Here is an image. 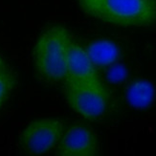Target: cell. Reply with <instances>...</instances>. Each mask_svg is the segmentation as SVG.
<instances>
[{"label":"cell","instance_id":"1","mask_svg":"<svg viewBox=\"0 0 156 156\" xmlns=\"http://www.w3.org/2000/svg\"><path fill=\"white\" fill-rule=\"evenodd\" d=\"M86 15L121 27L156 23V0H78Z\"/></svg>","mask_w":156,"mask_h":156},{"label":"cell","instance_id":"2","mask_svg":"<svg viewBox=\"0 0 156 156\" xmlns=\"http://www.w3.org/2000/svg\"><path fill=\"white\" fill-rule=\"evenodd\" d=\"M72 40L62 26L45 30L34 48V63L38 77L46 83H58L66 79L67 60Z\"/></svg>","mask_w":156,"mask_h":156},{"label":"cell","instance_id":"3","mask_svg":"<svg viewBox=\"0 0 156 156\" xmlns=\"http://www.w3.org/2000/svg\"><path fill=\"white\" fill-rule=\"evenodd\" d=\"M66 99L74 111L88 120L101 117L108 101L107 92L101 80L67 83Z\"/></svg>","mask_w":156,"mask_h":156},{"label":"cell","instance_id":"4","mask_svg":"<svg viewBox=\"0 0 156 156\" xmlns=\"http://www.w3.org/2000/svg\"><path fill=\"white\" fill-rule=\"evenodd\" d=\"M63 131L62 122L55 118L34 121L23 130L20 137V147L32 156L44 154L55 146Z\"/></svg>","mask_w":156,"mask_h":156},{"label":"cell","instance_id":"5","mask_svg":"<svg viewBox=\"0 0 156 156\" xmlns=\"http://www.w3.org/2000/svg\"><path fill=\"white\" fill-rule=\"evenodd\" d=\"M98 140L93 129L85 124L72 125L59 142L58 156H97Z\"/></svg>","mask_w":156,"mask_h":156},{"label":"cell","instance_id":"6","mask_svg":"<svg viewBox=\"0 0 156 156\" xmlns=\"http://www.w3.org/2000/svg\"><path fill=\"white\" fill-rule=\"evenodd\" d=\"M67 83L99 81L100 79L85 49L71 42L67 60Z\"/></svg>","mask_w":156,"mask_h":156},{"label":"cell","instance_id":"7","mask_svg":"<svg viewBox=\"0 0 156 156\" xmlns=\"http://www.w3.org/2000/svg\"><path fill=\"white\" fill-rule=\"evenodd\" d=\"M155 89L148 80H141L132 83L126 92V99L129 105L136 109H146L154 100Z\"/></svg>","mask_w":156,"mask_h":156},{"label":"cell","instance_id":"8","mask_svg":"<svg viewBox=\"0 0 156 156\" xmlns=\"http://www.w3.org/2000/svg\"><path fill=\"white\" fill-rule=\"evenodd\" d=\"M93 64L108 65L113 63L118 58V49L109 40H97L85 49Z\"/></svg>","mask_w":156,"mask_h":156},{"label":"cell","instance_id":"9","mask_svg":"<svg viewBox=\"0 0 156 156\" xmlns=\"http://www.w3.org/2000/svg\"><path fill=\"white\" fill-rule=\"evenodd\" d=\"M13 86V78L8 69L0 71V105H1L9 95Z\"/></svg>","mask_w":156,"mask_h":156},{"label":"cell","instance_id":"10","mask_svg":"<svg viewBox=\"0 0 156 156\" xmlns=\"http://www.w3.org/2000/svg\"><path fill=\"white\" fill-rule=\"evenodd\" d=\"M125 77V70L122 67H115L109 73V78L112 81H120Z\"/></svg>","mask_w":156,"mask_h":156},{"label":"cell","instance_id":"11","mask_svg":"<svg viewBox=\"0 0 156 156\" xmlns=\"http://www.w3.org/2000/svg\"><path fill=\"white\" fill-rule=\"evenodd\" d=\"M7 67H6V64H5V62L3 60V58L0 57V71H3V70H6Z\"/></svg>","mask_w":156,"mask_h":156}]
</instances>
